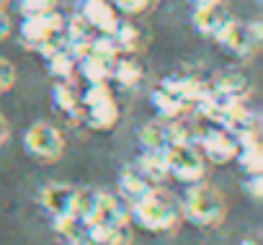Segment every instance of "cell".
Returning <instances> with one entry per match:
<instances>
[{
  "mask_svg": "<svg viewBox=\"0 0 263 245\" xmlns=\"http://www.w3.org/2000/svg\"><path fill=\"white\" fill-rule=\"evenodd\" d=\"M83 103V121L90 129L106 132L119 121V106L106 83H90L88 90L80 96Z\"/></svg>",
  "mask_w": 263,
  "mask_h": 245,
  "instance_id": "cell-3",
  "label": "cell"
},
{
  "mask_svg": "<svg viewBox=\"0 0 263 245\" xmlns=\"http://www.w3.org/2000/svg\"><path fill=\"white\" fill-rule=\"evenodd\" d=\"M111 78H114L119 85L132 88V85H137V83L145 78V65H142L135 54H119V57L114 60Z\"/></svg>",
  "mask_w": 263,
  "mask_h": 245,
  "instance_id": "cell-19",
  "label": "cell"
},
{
  "mask_svg": "<svg viewBox=\"0 0 263 245\" xmlns=\"http://www.w3.org/2000/svg\"><path fill=\"white\" fill-rule=\"evenodd\" d=\"M47 67H49V75L57 80V83H70L75 78V70H78V60L72 57L70 49H62L52 57H47Z\"/></svg>",
  "mask_w": 263,
  "mask_h": 245,
  "instance_id": "cell-24",
  "label": "cell"
},
{
  "mask_svg": "<svg viewBox=\"0 0 263 245\" xmlns=\"http://www.w3.org/2000/svg\"><path fill=\"white\" fill-rule=\"evenodd\" d=\"M6 3H8V0H0V6H6Z\"/></svg>",
  "mask_w": 263,
  "mask_h": 245,
  "instance_id": "cell-36",
  "label": "cell"
},
{
  "mask_svg": "<svg viewBox=\"0 0 263 245\" xmlns=\"http://www.w3.org/2000/svg\"><path fill=\"white\" fill-rule=\"evenodd\" d=\"M235 160H237V165H240L248 176L263 173V147H260V137L240 140V147H237Z\"/></svg>",
  "mask_w": 263,
  "mask_h": 245,
  "instance_id": "cell-22",
  "label": "cell"
},
{
  "mask_svg": "<svg viewBox=\"0 0 263 245\" xmlns=\"http://www.w3.org/2000/svg\"><path fill=\"white\" fill-rule=\"evenodd\" d=\"M24 150L39 163H57L65 153V137L49 121H36L24 135Z\"/></svg>",
  "mask_w": 263,
  "mask_h": 245,
  "instance_id": "cell-4",
  "label": "cell"
},
{
  "mask_svg": "<svg viewBox=\"0 0 263 245\" xmlns=\"http://www.w3.org/2000/svg\"><path fill=\"white\" fill-rule=\"evenodd\" d=\"M18 6L24 16H39V13L57 11V0H18Z\"/></svg>",
  "mask_w": 263,
  "mask_h": 245,
  "instance_id": "cell-28",
  "label": "cell"
},
{
  "mask_svg": "<svg viewBox=\"0 0 263 245\" xmlns=\"http://www.w3.org/2000/svg\"><path fill=\"white\" fill-rule=\"evenodd\" d=\"M194 29L199 31V34H204V36H209V39H214L230 21H232V13L219 3H204V6H196V11H194Z\"/></svg>",
  "mask_w": 263,
  "mask_h": 245,
  "instance_id": "cell-12",
  "label": "cell"
},
{
  "mask_svg": "<svg viewBox=\"0 0 263 245\" xmlns=\"http://www.w3.org/2000/svg\"><path fill=\"white\" fill-rule=\"evenodd\" d=\"M88 224H98V227H108V230L129 224V204H124L119 196H114L108 191H98V199H96Z\"/></svg>",
  "mask_w": 263,
  "mask_h": 245,
  "instance_id": "cell-8",
  "label": "cell"
},
{
  "mask_svg": "<svg viewBox=\"0 0 263 245\" xmlns=\"http://www.w3.org/2000/svg\"><path fill=\"white\" fill-rule=\"evenodd\" d=\"M8 34H11V18L6 13H0V42H3Z\"/></svg>",
  "mask_w": 263,
  "mask_h": 245,
  "instance_id": "cell-32",
  "label": "cell"
},
{
  "mask_svg": "<svg viewBox=\"0 0 263 245\" xmlns=\"http://www.w3.org/2000/svg\"><path fill=\"white\" fill-rule=\"evenodd\" d=\"M75 189H78V186H72V183H47V186L39 191V196H36V199H39L42 209H44L49 217L70 214Z\"/></svg>",
  "mask_w": 263,
  "mask_h": 245,
  "instance_id": "cell-16",
  "label": "cell"
},
{
  "mask_svg": "<svg viewBox=\"0 0 263 245\" xmlns=\"http://www.w3.org/2000/svg\"><path fill=\"white\" fill-rule=\"evenodd\" d=\"M52 96H54V106L65 116H70L72 121H83V103H80V93L72 88V80L70 83H57Z\"/></svg>",
  "mask_w": 263,
  "mask_h": 245,
  "instance_id": "cell-21",
  "label": "cell"
},
{
  "mask_svg": "<svg viewBox=\"0 0 263 245\" xmlns=\"http://www.w3.org/2000/svg\"><path fill=\"white\" fill-rule=\"evenodd\" d=\"M248 194L253 199H260L263 196V173H255V176H248V183H245Z\"/></svg>",
  "mask_w": 263,
  "mask_h": 245,
  "instance_id": "cell-30",
  "label": "cell"
},
{
  "mask_svg": "<svg viewBox=\"0 0 263 245\" xmlns=\"http://www.w3.org/2000/svg\"><path fill=\"white\" fill-rule=\"evenodd\" d=\"M96 199H98V191L96 189H75V196H72V206H70V214H75L78 219L88 222L90 214H93V206H96Z\"/></svg>",
  "mask_w": 263,
  "mask_h": 245,
  "instance_id": "cell-26",
  "label": "cell"
},
{
  "mask_svg": "<svg viewBox=\"0 0 263 245\" xmlns=\"http://www.w3.org/2000/svg\"><path fill=\"white\" fill-rule=\"evenodd\" d=\"M140 145L153 153H165L171 147V135H168V119H153L140 129Z\"/></svg>",
  "mask_w": 263,
  "mask_h": 245,
  "instance_id": "cell-18",
  "label": "cell"
},
{
  "mask_svg": "<svg viewBox=\"0 0 263 245\" xmlns=\"http://www.w3.org/2000/svg\"><path fill=\"white\" fill-rule=\"evenodd\" d=\"M181 212H183V219H189L196 227H217L224 222L227 201L222 191L199 181V183H191V189L181 199Z\"/></svg>",
  "mask_w": 263,
  "mask_h": 245,
  "instance_id": "cell-2",
  "label": "cell"
},
{
  "mask_svg": "<svg viewBox=\"0 0 263 245\" xmlns=\"http://www.w3.org/2000/svg\"><path fill=\"white\" fill-rule=\"evenodd\" d=\"M13 83H16V67H13V62L0 57V93L11 90Z\"/></svg>",
  "mask_w": 263,
  "mask_h": 245,
  "instance_id": "cell-29",
  "label": "cell"
},
{
  "mask_svg": "<svg viewBox=\"0 0 263 245\" xmlns=\"http://www.w3.org/2000/svg\"><path fill=\"white\" fill-rule=\"evenodd\" d=\"M214 39H217L219 47H224L235 57H253L258 44H260V39H263V26H260V21L242 24V21L232 18Z\"/></svg>",
  "mask_w": 263,
  "mask_h": 245,
  "instance_id": "cell-7",
  "label": "cell"
},
{
  "mask_svg": "<svg viewBox=\"0 0 263 245\" xmlns=\"http://www.w3.org/2000/svg\"><path fill=\"white\" fill-rule=\"evenodd\" d=\"M196 6H204V3H217V0H194Z\"/></svg>",
  "mask_w": 263,
  "mask_h": 245,
  "instance_id": "cell-34",
  "label": "cell"
},
{
  "mask_svg": "<svg viewBox=\"0 0 263 245\" xmlns=\"http://www.w3.org/2000/svg\"><path fill=\"white\" fill-rule=\"evenodd\" d=\"M8 137H11V124H8V119L0 114V147L8 142Z\"/></svg>",
  "mask_w": 263,
  "mask_h": 245,
  "instance_id": "cell-31",
  "label": "cell"
},
{
  "mask_svg": "<svg viewBox=\"0 0 263 245\" xmlns=\"http://www.w3.org/2000/svg\"><path fill=\"white\" fill-rule=\"evenodd\" d=\"M80 245H96V242H90V240H85V242H80Z\"/></svg>",
  "mask_w": 263,
  "mask_h": 245,
  "instance_id": "cell-35",
  "label": "cell"
},
{
  "mask_svg": "<svg viewBox=\"0 0 263 245\" xmlns=\"http://www.w3.org/2000/svg\"><path fill=\"white\" fill-rule=\"evenodd\" d=\"M209 90H217L235 103H245V98L253 93V83L240 70H224V72H214V78L209 80Z\"/></svg>",
  "mask_w": 263,
  "mask_h": 245,
  "instance_id": "cell-13",
  "label": "cell"
},
{
  "mask_svg": "<svg viewBox=\"0 0 263 245\" xmlns=\"http://www.w3.org/2000/svg\"><path fill=\"white\" fill-rule=\"evenodd\" d=\"M181 219H183L181 201L160 189L129 204V222H135L147 232H171L181 224Z\"/></svg>",
  "mask_w": 263,
  "mask_h": 245,
  "instance_id": "cell-1",
  "label": "cell"
},
{
  "mask_svg": "<svg viewBox=\"0 0 263 245\" xmlns=\"http://www.w3.org/2000/svg\"><path fill=\"white\" fill-rule=\"evenodd\" d=\"M65 29V18L57 13V11H49V13H39V16H26L24 24H21V39L29 49H34L44 36H49L52 31H60Z\"/></svg>",
  "mask_w": 263,
  "mask_h": 245,
  "instance_id": "cell-11",
  "label": "cell"
},
{
  "mask_svg": "<svg viewBox=\"0 0 263 245\" xmlns=\"http://www.w3.org/2000/svg\"><path fill=\"white\" fill-rule=\"evenodd\" d=\"M52 227L57 232V237L67 245H80L88 240V222L78 219L75 214H60L52 217Z\"/></svg>",
  "mask_w": 263,
  "mask_h": 245,
  "instance_id": "cell-17",
  "label": "cell"
},
{
  "mask_svg": "<svg viewBox=\"0 0 263 245\" xmlns=\"http://www.w3.org/2000/svg\"><path fill=\"white\" fill-rule=\"evenodd\" d=\"M78 70L88 83H106L111 80V70H114V60H106L96 52H88L85 57L78 60Z\"/></svg>",
  "mask_w": 263,
  "mask_h": 245,
  "instance_id": "cell-20",
  "label": "cell"
},
{
  "mask_svg": "<svg viewBox=\"0 0 263 245\" xmlns=\"http://www.w3.org/2000/svg\"><path fill=\"white\" fill-rule=\"evenodd\" d=\"M80 16L93 26L96 34H114L119 29V11L108 0H83Z\"/></svg>",
  "mask_w": 263,
  "mask_h": 245,
  "instance_id": "cell-10",
  "label": "cell"
},
{
  "mask_svg": "<svg viewBox=\"0 0 263 245\" xmlns=\"http://www.w3.org/2000/svg\"><path fill=\"white\" fill-rule=\"evenodd\" d=\"M222 127L230 135H235L237 140H253V137H260V116L253 108H248L245 103H237L224 116Z\"/></svg>",
  "mask_w": 263,
  "mask_h": 245,
  "instance_id": "cell-14",
  "label": "cell"
},
{
  "mask_svg": "<svg viewBox=\"0 0 263 245\" xmlns=\"http://www.w3.org/2000/svg\"><path fill=\"white\" fill-rule=\"evenodd\" d=\"M155 189H160L155 181H150L140 168H137V163H129V165H124L121 168V173H119V191H121V196L132 204V201H137V199H142V196H147V194H153Z\"/></svg>",
  "mask_w": 263,
  "mask_h": 245,
  "instance_id": "cell-15",
  "label": "cell"
},
{
  "mask_svg": "<svg viewBox=\"0 0 263 245\" xmlns=\"http://www.w3.org/2000/svg\"><path fill=\"white\" fill-rule=\"evenodd\" d=\"M137 168L150 178V181H155L158 186L165 181V178H171L168 176V163H165V153H153V150H145L140 158H137Z\"/></svg>",
  "mask_w": 263,
  "mask_h": 245,
  "instance_id": "cell-23",
  "label": "cell"
},
{
  "mask_svg": "<svg viewBox=\"0 0 263 245\" xmlns=\"http://www.w3.org/2000/svg\"><path fill=\"white\" fill-rule=\"evenodd\" d=\"M114 39H116L121 54H137L145 47L142 31L135 29V26H129V24H119V29L114 31Z\"/></svg>",
  "mask_w": 263,
  "mask_h": 245,
  "instance_id": "cell-25",
  "label": "cell"
},
{
  "mask_svg": "<svg viewBox=\"0 0 263 245\" xmlns=\"http://www.w3.org/2000/svg\"><path fill=\"white\" fill-rule=\"evenodd\" d=\"M196 145H199V150H201V155L206 160H212L217 165H224V163L235 160L237 147H240V140L235 135H230L224 127L201 121V124L196 127Z\"/></svg>",
  "mask_w": 263,
  "mask_h": 245,
  "instance_id": "cell-6",
  "label": "cell"
},
{
  "mask_svg": "<svg viewBox=\"0 0 263 245\" xmlns=\"http://www.w3.org/2000/svg\"><path fill=\"white\" fill-rule=\"evenodd\" d=\"M150 101L155 106V111L163 116V119H178V116H186L191 111V106L181 98L178 88L171 83V78H165L163 83H158L153 90H150Z\"/></svg>",
  "mask_w": 263,
  "mask_h": 245,
  "instance_id": "cell-9",
  "label": "cell"
},
{
  "mask_svg": "<svg viewBox=\"0 0 263 245\" xmlns=\"http://www.w3.org/2000/svg\"><path fill=\"white\" fill-rule=\"evenodd\" d=\"M237 245H260V242H258V240H250V237H248V240H242V242H237Z\"/></svg>",
  "mask_w": 263,
  "mask_h": 245,
  "instance_id": "cell-33",
  "label": "cell"
},
{
  "mask_svg": "<svg viewBox=\"0 0 263 245\" xmlns=\"http://www.w3.org/2000/svg\"><path fill=\"white\" fill-rule=\"evenodd\" d=\"M114 3H116V11L126 16H142L155 6V0H114Z\"/></svg>",
  "mask_w": 263,
  "mask_h": 245,
  "instance_id": "cell-27",
  "label": "cell"
},
{
  "mask_svg": "<svg viewBox=\"0 0 263 245\" xmlns=\"http://www.w3.org/2000/svg\"><path fill=\"white\" fill-rule=\"evenodd\" d=\"M168 176H173L181 183H199L206 173V158L201 155L196 142L186 145H171L165 150Z\"/></svg>",
  "mask_w": 263,
  "mask_h": 245,
  "instance_id": "cell-5",
  "label": "cell"
}]
</instances>
